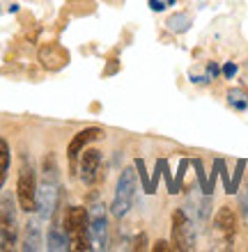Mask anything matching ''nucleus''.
<instances>
[{
  "instance_id": "1",
  "label": "nucleus",
  "mask_w": 248,
  "mask_h": 252,
  "mask_svg": "<svg viewBox=\"0 0 248 252\" xmlns=\"http://www.w3.org/2000/svg\"><path fill=\"white\" fill-rule=\"evenodd\" d=\"M60 197V174H58V163L55 156L48 154L44 160V174H41V184L37 188V211L41 220H48L55 213Z\"/></svg>"
},
{
  "instance_id": "2",
  "label": "nucleus",
  "mask_w": 248,
  "mask_h": 252,
  "mask_svg": "<svg viewBox=\"0 0 248 252\" xmlns=\"http://www.w3.org/2000/svg\"><path fill=\"white\" fill-rule=\"evenodd\" d=\"M62 227H65V232L69 236V250H92L87 209H83V206H69L67 211H65Z\"/></svg>"
},
{
  "instance_id": "3",
  "label": "nucleus",
  "mask_w": 248,
  "mask_h": 252,
  "mask_svg": "<svg viewBox=\"0 0 248 252\" xmlns=\"http://www.w3.org/2000/svg\"><path fill=\"white\" fill-rule=\"evenodd\" d=\"M37 188H39V184H37L35 165L28 160V156H23L19 167V179H16V199H19L21 211H37Z\"/></svg>"
},
{
  "instance_id": "4",
  "label": "nucleus",
  "mask_w": 248,
  "mask_h": 252,
  "mask_svg": "<svg viewBox=\"0 0 248 252\" xmlns=\"http://www.w3.org/2000/svg\"><path fill=\"white\" fill-rule=\"evenodd\" d=\"M16 236H19V227H16L14 199L9 195H0V252L14 250Z\"/></svg>"
},
{
  "instance_id": "5",
  "label": "nucleus",
  "mask_w": 248,
  "mask_h": 252,
  "mask_svg": "<svg viewBox=\"0 0 248 252\" xmlns=\"http://www.w3.org/2000/svg\"><path fill=\"white\" fill-rule=\"evenodd\" d=\"M134 197H136V172L131 167H127L120 174V179H117L115 197H113V204H110V211H113L115 218L127 216L129 209L134 206Z\"/></svg>"
},
{
  "instance_id": "6",
  "label": "nucleus",
  "mask_w": 248,
  "mask_h": 252,
  "mask_svg": "<svg viewBox=\"0 0 248 252\" xmlns=\"http://www.w3.org/2000/svg\"><path fill=\"white\" fill-rule=\"evenodd\" d=\"M87 222H90V236H92V243L99 250H106L108 248V216H106V206L94 204L90 211H87Z\"/></svg>"
},
{
  "instance_id": "7",
  "label": "nucleus",
  "mask_w": 248,
  "mask_h": 252,
  "mask_svg": "<svg viewBox=\"0 0 248 252\" xmlns=\"http://www.w3.org/2000/svg\"><path fill=\"white\" fill-rule=\"evenodd\" d=\"M195 243L193 227L184 209H177L173 213V248L175 250H191Z\"/></svg>"
},
{
  "instance_id": "8",
  "label": "nucleus",
  "mask_w": 248,
  "mask_h": 252,
  "mask_svg": "<svg viewBox=\"0 0 248 252\" xmlns=\"http://www.w3.org/2000/svg\"><path fill=\"white\" fill-rule=\"evenodd\" d=\"M101 135V128H97V126H90V128H83L81 133H76L74 140L67 145V160H69V170L74 172L76 170V163H78V156L83 154V149H85L92 140H97Z\"/></svg>"
},
{
  "instance_id": "9",
  "label": "nucleus",
  "mask_w": 248,
  "mask_h": 252,
  "mask_svg": "<svg viewBox=\"0 0 248 252\" xmlns=\"http://www.w3.org/2000/svg\"><path fill=\"white\" fill-rule=\"evenodd\" d=\"M99 165H101V154L97 149H87L83 152L81 158V179L85 186H92L99 179Z\"/></svg>"
},
{
  "instance_id": "10",
  "label": "nucleus",
  "mask_w": 248,
  "mask_h": 252,
  "mask_svg": "<svg viewBox=\"0 0 248 252\" xmlns=\"http://www.w3.org/2000/svg\"><path fill=\"white\" fill-rule=\"evenodd\" d=\"M214 227L228 241H232V236H235V232H237V216H235V211H232L230 206L218 209V213H216V218H214Z\"/></svg>"
},
{
  "instance_id": "11",
  "label": "nucleus",
  "mask_w": 248,
  "mask_h": 252,
  "mask_svg": "<svg viewBox=\"0 0 248 252\" xmlns=\"http://www.w3.org/2000/svg\"><path fill=\"white\" fill-rule=\"evenodd\" d=\"M44 241H41V227H39V220L37 218H30L28 220L26 229H23V250L26 252H37L41 250Z\"/></svg>"
},
{
  "instance_id": "12",
  "label": "nucleus",
  "mask_w": 248,
  "mask_h": 252,
  "mask_svg": "<svg viewBox=\"0 0 248 252\" xmlns=\"http://www.w3.org/2000/svg\"><path fill=\"white\" fill-rule=\"evenodd\" d=\"M48 250H53V252H62V250H69V236L67 232H65V227L60 225H53L51 229H48Z\"/></svg>"
},
{
  "instance_id": "13",
  "label": "nucleus",
  "mask_w": 248,
  "mask_h": 252,
  "mask_svg": "<svg viewBox=\"0 0 248 252\" xmlns=\"http://www.w3.org/2000/svg\"><path fill=\"white\" fill-rule=\"evenodd\" d=\"M9 163H12V149L5 138H0V190L7 181V172H9Z\"/></svg>"
},
{
  "instance_id": "14",
  "label": "nucleus",
  "mask_w": 248,
  "mask_h": 252,
  "mask_svg": "<svg viewBox=\"0 0 248 252\" xmlns=\"http://www.w3.org/2000/svg\"><path fill=\"white\" fill-rule=\"evenodd\" d=\"M228 99H230V106H235L237 110H244V108L248 106L246 94H244L242 90H230V92H228Z\"/></svg>"
},
{
  "instance_id": "15",
  "label": "nucleus",
  "mask_w": 248,
  "mask_h": 252,
  "mask_svg": "<svg viewBox=\"0 0 248 252\" xmlns=\"http://www.w3.org/2000/svg\"><path fill=\"white\" fill-rule=\"evenodd\" d=\"M223 73H225V78H232V76L237 73V66L232 64V62H228V64H225V69H223Z\"/></svg>"
},
{
  "instance_id": "16",
  "label": "nucleus",
  "mask_w": 248,
  "mask_h": 252,
  "mask_svg": "<svg viewBox=\"0 0 248 252\" xmlns=\"http://www.w3.org/2000/svg\"><path fill=\"white\" fill-rule=\"evenodd\" d=\"M242 209H244V216L248 218V188H246V192H244V197H242Z\"/></svg>"
},
{
  "instance_id": "17",
  "label": "nucleus",
  "mask_w": 248,
  "mask_h": 252,
  "mask_svg": "<svg viewBox=\"0 0 248 252\" xmlns=\"http://www.w3.org/2000/svg\"><path fill=\"white\" fill-rule=\"evenodd\" d=\"M149 5H152V9H154V12H161V9H163V2H159V0H149Z\"/></svg>"
},
{
  "instance_id": "18",
  "label": "nucleus",
  "mask_w": 248,
  "mask_h": 252,
  "mask_svg": "<svg viewBox=\"0 0 248 252\" xmlns=\"http://www.w3.org/2000/svg\"><path fill=\"white\" fill-rule=\"evenodd\" d=\"M154 250H156V252H159V250H168V243H166V241H156Z\"/></svg>"
}]
</instances>
